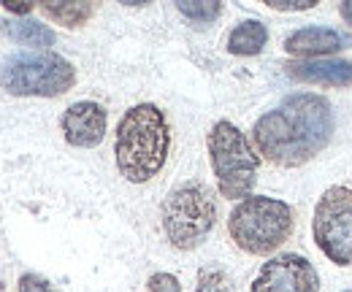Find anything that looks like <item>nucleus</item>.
<instances>
[{"label":"nucleus","instance_id":"1","mask_svg":"<svg viewBox=\"0 0 352 292\" xmlns=\"http://www.w3.org/2000/svg\"><path fill=\"white\" fill-rule=\"evenodd\" d=\"M333 111L322 95L296 92L252 127L258 155L271 166L298 168L331 144Z\"/></svg>","mask_w":352,"mask_h":292},{"label":"nucleus","instance_id":"2","mask_svg":"<svg viewBox=\"0 0 352 292\" xmlns=\"http://www.w3.org/2000/svg\"><path fill=\"white\" fill-rule=\"evenodd\" d=\"M168 146H171V133L166 114L152 103L133 106L117 125V141H114L117 168L133 184H144L160 173L168 157Z\"/></svg>","mask_w":352,"mask_h":292},{"label":"nucleus","instance_id":"3","mask_svg":"<svg viewBox=\"0 0 352 292\" xmlns=\"http://www.w3.org/2000/svg\"><path fill=\"white\" fill-rule=\"evenodd\" d=\"M296 216L285 201L250 195L230 211L228 233L233 244L247 254H271L293 233Z\"/></svg>","mask_w":352,"mask_h":292},{"label":"nucleus","instance_id":"4","mask_svg":"<svg viewBox=\"0 0 352 292\" xmlns=\"http://www.w3.org/2000/svg\"><path fill=\"white\" fill-rule=\"evenodd\" d=\"M209 157L217 176V187L228 201L250 198L255 181H258V166L261 157L252 152L250 138L228 120H222L209 133Z\"/></svg>","mask_w":352,"mask_h":292},{"label":"nucleus","instance_id":"5","mask_svg":"<svg viewBox=\"0 0 352 292\" xmlns=\"http://www.w3.org/2000/svg\"><path fill=\"white\" fill-rule=\"evenodd\" d=\"M76 84L74 65L52 52L14 54L0 63V87L16 98H57Z\"/></svg>","mask_w":352,"mask_h":292},{"label":"nucleus","instance_id":"6","mask_svg":"<svg viewBox=\"0 0 352 292\" xmlns=\"http://www.w3.org/2000/svg\"><path fill=\"white\" fill-rule=\"evenodd\" d=\"M217 222V203L206 184L190 181L176 187L163 203V230L176 249H195Z\"/></svg>","mask_w":352,"mask_h":292},{"label":"nucleus","instance_id":"7","mask_svg":"<svg viewBox=\"0 0 352 292\" xmlns=\"http://www.w3.org/2000/svg\"><path fill=\"white\" fill-rule=\"evenodd\" d=\"M311 233L322 254L336 265H352V190L331 187L322 192Z\"/></svg>","mask_w":352,"mask_h":292},{"label":"nucleus","instance_id":"8","mask_svg":"<svg viewBox=\"0 0 352 292\" xmlns=\"http://www.w3.org/2000/svg\"><path fill=\"white\" fill-rule=\"evenodd\" d=\"M320 276L304 254L287 251L263 262L250 292H317Z\"/></svg>","mask_w":352,"mask_h":292},{"label":"nucleus","instance_id":"9","mask_svg":"<svg viewBox=\"0 0 352 292\" xmlns=\"http://www.w3.org/2000/svg\"><path fill=\"white\" fill-rule=\"evenodd\" d=\"M63 133H65V141L71 146H79V149L98 146L103 141V135H106V111H103V106H98L92 100L74 103L63 114Z\"/></svg>","mask_w":352,"mask_h":292},{"label":"nucleus","instance_id":"10","mask_svg":"<svg viewBox=\"0 0 352 292\" xmlns=\"http://www.w3.org/2000/svg\"><path fill=\"white\" fill-rule=\"evenodd\" d=\"M350 46V36L331 30V27H304L287 36L285 49L296 57H322V54H336Z\"/></svg>","mask_w":352,"mask_h":292},{"label":"nucleus","instance_id":"11","mask_svg":"<svg viewBox=\"0 0 352 292\" xmlns=\"http://www.w3.org/2000/svg\"><path fill=\"white\" fill-rule=\"evenodd\" d=\"M287 76L301 84L317 87H352V63L347 60H311V63H287Z\"/></svg>","mask_w":352,"mask_h":292},{"label":"nucleus","instance_id":"12","mask_svg":"<svg viewBox=\"0 0 352 292\" xmlns=\"http://www.w3.org/2000/svg\"><path fill=\"white\" fill-rule=\"evenodd\" d=\"M265 41H268V30L263 22L258 19H247L241 25H236L228 36V52L239 54V57H252L263 52Z\"/></svg>","mask_w":352,"mask_h":292},{"label":"nucleus","instance_id":"13","mask_svg":"<svg viewBox=\"0 0 352 292\" xmlns=\"http://www.w3.org/2000/svg\"><path fill=\"white\" fill-rule=\"evenodd\" d=\"M41 11L49 19H54L57 25L82 27L95 14V5L92 3H41Z\"/></svg>","mask_w":352,"mask_h":292},{"label":"nucleus","instance_id":"14","mask_svg":"<svg viewBox=\"0 0 352 292\" xmlns=\"http://www.w3.org/2000/svg\"><path fill=\"white\" fill-rule=\"evenodd\" d=\"M6 33L22 46H36V49H46L54 43V33L41 25V22H33V19H19V22H8Z\"/></svg>","mask_w":352,"mask_h":292},{"label":"nucleus","instance_id":"15","mask_svg":"<svg viewBox=\"0 0 352 292\" xmlns=\"http://www.w3.org/2000/svg\"><path fill=\"white\" fill-rule=\"evenodd\" d=\"M176 11L182 16H187L190 22H195V25H209L222 14V3H214V0H209V3H204V0L176 3Z\"/></svg>","mask_w":352,"mask_h":292},{"label":"nucleus","instance_id":"16","mask_svg":"<svg viewBox=\"0 0 352 292\" xmlns=\"http://www.w3.org/2000/svg\"><path fill=\"white\" fill-rule=\"evenodd\" d=\"M198 292H236L230 279L220 268H201L198 271Z\"/></svg>","mask_w":352,"mask_h":292},{"label":"nucleus","instance_id":"17","mask_svg":"<svg viewBox=\"0 0 352 292\" xmlns=\"http://www.w3.org/2000/svg\"><path fill=\"white\" fill-rule=\"evenodd\" d=\"M146 290L149 292H182V284H179V279H176L174 273H155V276L149 279Z\"/></svg>","mask_w":352,"mask_h":292},{"label":"nucleus","instance_id":"18","mask_svg":"<svg viewBox=\"0 0 352 292\" xmlns=\"http://www.w3.org/2000/svg\"><path fill=\"white\" fill-rule=\"evenodd\" d=\"M19 292H54V290H52V284L46 282L44 276H38V273H25V276L19 279Z\"/></svg>","mask_w":352,"mask_h":292},{"label":"nucleus","instance_id":"19","mask_svg":"<svg viewBox=\"0 0 352 292\" xmlns=\"http://www.w3.org/2000/svg\"><path fill=\"white\" fill-rule=\"evenodd\" d=\"M274 11H309L317 5V0H265Z\"/></svg>","mask_w":352,"mask_h":292},{"label":"nucleus","instance_id":"20","mask_svg":"<svg viewBox=\"0 0 352 292\" xmlns=\"http://www.w3.org/2000/svg\"><path fill=\"white\" fill-rule=\"evenodd\" d=\"M3 8H6L8 14L25 16V14H30V11L36 8V3H28V0H3Z\"/></svg>","mask_w":352,"mask_h":292},{"label":"nucleus","instance_id":"21","mask_svg":"<svg viewBox=\"0 0 352 292\" xmlns=\"http://www.w3.org/2000/svg\"><path fill=\"white\" fill-rule=\"evenodd\" d=\"M339 11H342V19H344L347 25H352V0L342 3V5H339Z\"/></svg>","mask_w":352,"mask_h":292},{"label":"nucleus","instance_id":"22","mask_svg":"<svg viewBox=\"0 0 352 292\" xmlns=\"http://www.w3.org/2000/svg\"><path fill=\"white\" fill-rule=\"evenodd\" d=\"M344 292H352V290H344Z\"/></svg>","mask_w":352,"mask_h":292}]
</instances>
